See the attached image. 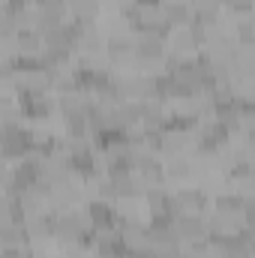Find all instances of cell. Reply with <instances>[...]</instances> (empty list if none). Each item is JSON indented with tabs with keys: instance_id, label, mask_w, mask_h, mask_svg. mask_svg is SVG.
<instances>
[{
	"instance_id": "1",
	"label": "cell",
	"mask_w": 255,
	"mask_h": 258,
	"mask_svg": "<svg viewBox=\"0 0 255 258\" xmlns=\"http://www.w3.org/2000/svg\"><path fill=\"white\" fill-rule=\"evenodd\" d=\"M168 51H165V36L159 33H138L135 36V57L141 63H153V60H162Z\"/></svg>"
},
{
	"instance_id": "2",
	"label": "cell",
	"mask_w": 255,
	"mask_h": 258,
	"mask_svg": "<svg viewBox=\"0 0 255 258\" xmlns=\"http://www.w3.org/2000/svg\"><path fill=\"white\" fill-rule=\"evenodd\" d=\"M165 12H168L171 27H189L192 15H195V9H189V3H183V0H168L165 3Z\"/></svg>"
},
{
	"instance_id": "3",
	"label": "cell",
	"mask_w": 255,
	"mask_h": 258,
	"mask_svg": "<svg viewBox=\"0 0 255 258\" xmlns=\"http://www.w3.org/2000/svg\"><path fill=\"white\" fill-rule=\"evenodd\" d=\"M177 198V210L180 213H201V207H204V192L201 189H180V192H174Z\"/></svg>"
},
{
	"instance_id": "4",
	"label": "cell",
	"mask_w": 255,
	"mask_h": 258,
	"mask_svg": "<svg viewBox=\"0 0 255 258\" xmlns=\"http://www.w3.org/2000/svg\"><path fill=\"white\" fill-rule=\"evenodd\" d=\"M108 57H114V60H129V57H135V39L114 33V36L108 39Z\"/></svg>"
},
{
	"instance_id": "5",
	"label": "cell",
	"mask_w": 255,
	"mask_h": 258,
	"mask_svg": "<svg viewBox=\"0 0 255 258\" xmlns=\"http://www.w3.org/2000/svg\"><path fill=\"white\" fill-rule=\"evenodd\" d=\"M165 177H168V180H186V177H192V162L183 153L168 156V162H165Z\"/></svg>"
},
{
	"instance_id": "6",
	"label": "cell",
	"mask_w": 255,
	"mask_h": 258,
	"mask_svg": "<svg viewBox=\"0 0 255 258\" xmlns=\"http://www.w3.org/2000/svg\"><path fill=\"white\" fill-rule=\"evenodd\" d=\"M192 24H198V27H213V24H219V0H210V3H201L198 9H195V15H192Z\"/></svg>"
},
{
	"instance_id": "7",
	"label": "cell",
	"mask_w": 255,
	"mask_h": 258,
	"mask_svg": "<svg viewBox=\"0 0 255 258\" xmlns=\"http://www.w3.org/2000/svg\"><path fill=\"white\" fill-rule=\"evenodd\" d=\"M87 129H90V117H87V111L66 114V135H69V138H84Z\"/></svg>"
},
{
	"instance_id": "8",
	"label": "cell",
	"mask_w": 255,
	"mask_h": 258,
	"mask_svg": "<svg viewBox=\"0 0 255 258\" xmlns=\"http://www.w3.org/2000/svg\"><path fill=\"white\" fill-rule=\"evenodd\" d=\"M237 36V42L240 45H255V18H249V15H243L240 21H237V30H234Z\"/></svg>"
},
{
	"instance_id": "9",
	"label": "cell",
	"mask_w": 255,
	"mask_h": 258,
	"mask_svg": "<svg viewBox=\"0 0 255 258\" xmlns=\"http://www.w3.org/2000/svg\"><path fill=\"white\" fill-rule=\"evenodd\" d=\"M78 45H81L84 51H99L102 39H99V33H96V30H84V33H81V39H78Z\"/></svg>"
},
{
	"instance_id": "10",
	"label": "cell",
	"mask_w": 255,
	"mask_h": 258,
	"mask_svg": "<svg viewBox=\"0 0 255 258\" xmlns=\"http://www.w3.org/2000/svg\"><path fill=\"white\" fill-rule=\"evenodd\" d=\"M231 12H237V15H249L252 12V6H255V0H222Z\"/></svg>"
},
{
	"instance_id": "11",
	"label": "cell",
	"mask_w": 255,
	"mask_h": 258,
	"mask_svg": "<svg viewBox=\"0 0 255 258\" xmlns=\"http://www.w3.org/2000/svg\"><path fill=\"white\" fill-rule=\"evenodd\" d=\"M96 258H126V252H114V249H99Z\"/></svg>"
},
{
	"instance_id": "12",
	"label": "cell",
	"mask_w": 255,
	"mask_h": 258,
	"mask_svg": "<svg viewBox=\"0 0 255 258\" xmlns=\"http://www.w3.org/2000/svg\"><path fill=\"white\" fill-rule=\"evenodd\" d=\"M192 3H195V6H201V3H210V0H192Z\"/></svg>"
},
{
	"instance_id": "13",
	"label": "cell",
	"mask_w": 255,
	"mask_h": 258,
	"mask_svg": "<svg viewBox=\"0 0 255 258\" xmlns=\"http://www.w3.org/2000/svg\"><path fill=\"white\" fill-rule=\"evenodd\" d=\"M135 3H159V0H135Z\"/></svg>"
}]
</instances>
